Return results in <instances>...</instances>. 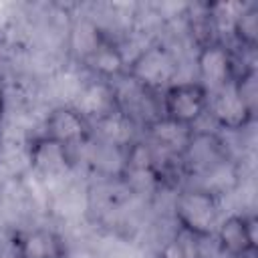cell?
Segmentation results:
<instances>
[{"label": "cell", "mask_w": 258, "mask_h": 258, "mask_svg": "<svg viewBox=\"0 0 258 258\" xmlns=\"http://www.w3.org/2000/svg\"><path fill=\"white\" fill-rule=\"evenodd\" d=\"M173 216L179 232L208 240L220 224V194L202 185L183 187L175 198Z\"/></svg>", "instance_id": "1"}, {"label": "cell", "mask_w": 258, "mask_h": 258, "mask_svg": "<svg viewBox=\"0 0 258 258\" xmlns=\"http://www.w3.org/2000/svg\"><path fill=\"white\" fill-rule=\"evenodd\" d=\"M177 60L161 44L143 48L131 62H127V77L151 95H161L169 85L177 83Z\"/></svg>", "instance_id": "2"}, {"label": "cell", "mask_w": 258, "mask_h": 258, "mask_svg": "<svg viewBox=\"0 0 258 258\" xmlns=\"http://www.w3.org/2000/svg\"><path fill=\"white\" fill-rule=\"evenodd\" d=\"M208 91L198 81L173 83L159 95V117L194 129L208 113Z\"/></svg>", "instance_id": "3"}, {"label": "cell", "mask_w": 258, "mask_h": 258, "mask_svg": "<svg viewBox=\"0 0 258 258\" xmlns=\"http://www.w3.org/2000/svg\"><path fill=\"white\" fill-rule=\"evenodd\" d=\"M196 67H198V83L208 91V95L228 87L242 69L238 67V58L234 50L228 44H224L220 38L198 46Z\"/></svg>", "instance_id": "4"}, {"label": "cell", "mask_w": 258, "mask_h": 258, "mask_svg": "<svg viewBox=\"0 0 258 258\" xmlns=\"http://www.w3.org/2000/svg\"><path fill=\"white\" fill-rule=\"evenodd\" d=\"M228 149L222 139L214 133L196 131L191 133L183 153L179 155V165L191 175H210L226 167Z\"/></svg>", "instance_id": "5"}, {"label": "cell", "mask_w": 258, "mask_h": 258, "mask_svg": "<svg viewBox=\"0 0 258 258\" xmlns=\"http://www.w3.org/2000/svg\"><path fill=\"white\" fill-rule=\"evenodd\" d=\"M42 135L73 149L77 145L89 143L95 135V129H93V123L77 107L60 105L46 115Z\"/></svg>", "instance_id": "6"}, {"label": "cell", "mask_w": 258, "mask_h": 258, "mask_svg": "<svg viewBox=\"0 0 258 258\" xmlns=\"http://www.w3.org/2000/svg\"><path fill=\"white\" fill-rule=\"evenodd\" d=\"M218 248L228 258H250L256 254V218L252 214H232L216 228Z\"/></svg>", "instance_id": "7"}, {"label": "cell", "mask_w": 258, "mask_h": 258, "mask_svg": "<svg viewBox=\"0 0 258 258\" xmlns=\"http://www.w3.org/2000/svg\"><path fill=\"white\" fill-rule=\"evenodd\" d=\"M208 113L214 119V123L222 129L228 131H238L248 127L254 117L256 111H252L242 97L238 95V91L234 89V85L230 83L224 89H218L214 93H210L208 97Z\"/></svg>", "instance_id": "8"}, {"label": "cell", "mask_w": 258, "mask_h": 258, "mask_svg": "<svg viewBox=\"0 0 258 258\" xmlns=\"http://www.w3.org/2000/svg\"><path fill=\"white\" fill-rule=\"evenodd\" d=\"M14 258H64L60 236L48 228L20 230L12 238Z\"/></svg>", "instance_id": "9"}, {"label": "cell", "mask_w": 258, "mask_h": 258, "mask_svg": "<svg viewBox=\"0 0 258 258\" xmlns=\"http://www.w3.org/2000/svg\"><path fill=\"white\" fill-rule=\"evenodd\" d=\"M30 163L42 173H56L71 165V149L40 135L30 141Z\"/></svg>", "instance_id": "10"}, {"label": "cell", "mask_w": 258, "mask_h": 258, "mask_svg": "<svg viewBox=\"0 0 258 258\" xmlns=\"http://www.w3.org/2000/svg\"><path fill=\"white\" fill-rule=\"evenodd\" d=\"M230 30L240 48L254 52L258 46V6L256 4L242 6L234 14Z\"/></svg>", "instance_id": "11"}, {"label": "cell", "mask_w": 258, "mask_h": 258, "mask_svg": "<svg viewBox=\"0 0 258 258\" xmlns=\"http://www.w3.org/2000/svg\"><path fill=\"white\" fill-rule=\"evenodd\" d=\"M200 242L198 238L177 232L163 248H161V256L159 258H202L200 252Z\"/></svg>", "instance_id": "12"}, {"label": "cell", "mask_w": 258, "mask_h": 258, "mask_svg": "<svg viewBox=\"0 0 258 258\" xmlns=\"http://www.w3.org/2000/svg\"><path fill=\"white\" fill-rule=\"evenodd\" d=\"M2 111H4V93L0 89V117H2Z\"/></svg>", "instance_id": "13"}, {"label": "cell", "mask_w": 258, "mask_h": 258, "mask_svg": "<svg viewBox=\"0 0 258 258\" xmlns=\"http://www.w3.org/2000/svg\"><path fill=\"white\" fill-rule=\"evenodd\" d=\"M0 151H2V135H0Z\"/></svg>", "instance_id": "14"}]
</instances>
